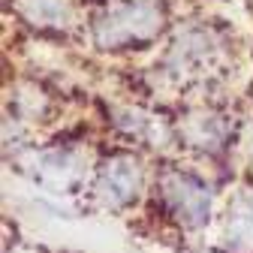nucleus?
Wrapping results in <instances>:
<instances>
[{
	"instance_id": "nucleus-1",
	"label": "nucleus",
	"mask_w": 253,
	"mask_h": 253,
	"mask_svg": "<svg viewBox=\"0 0 253 253\" xmlns=\"http://www.w3.org/2000/svg\"><path fill=\"white\" fill-rule=\"evenodd\" d=\"M163 6L157 0H112L90 21V40L103 51L136 48L160 37Z\"/></svg>"
},
{
	"instance_id": "nucleus-2",
	"label": "nucleus",
	"mask_w": 253,
	"mask_h": 253,
	"mask_svg": "<svg viewBox=\"0 0 253 253\" xmlns=\"http://www.w3.org/2000/svg\"><path fill=\"white\" fill-rule=\"evenodd\" d=\"M160 199L166 211L187 229H199L211 217V190L190 172L181 169H166L157 181Z\"/></svg>"
},
{
	"instance_id": "nucleus-3",
	"label": "nucleus",
	"mask_w": 253,
	"mask_h": 253,
	"mask_svg": "<svg viewBox=\"0 0 253 253\" xmlns=\"http://www.w3.org/2000/svg\"><path fill=\"white\" fill-rule=\"evenodd\" d=\"M139 187H142V172L139 163L126 154L109 157V160L100 166L97 172V199L106 208H124L130 205L139 196Z\"/></svg>"
},
{
	"instance_id": "nucleus-4",
	"label": "nucleus",
	"mask_w": 253,
	"mask_h": 253,
	"mask_svg": "<svg viewBox=\"0 0 253 253\" xmlns=\"http://www.w3.org/2000/svg\"><path fill=\"white\" fill-rule=\"evenodd\" d=\"M15 12L24 24L40 30H63L76 21L73 0H15Z\"/></svg>"
},
{
	"instance_id": "nucleus-5",
	"label": "nucleus",
	"mask_w": 253,
	"mask_h": 253,
	"mask_svg": "<svg viewBox=\"0 0 253 253\" xmlns=\"http://www.w3.org/2000/svg\"><path fill=\"white\" fill-rule=\"evenodd\" d=\"M226 244L232 250H253V190L238 193L226 214Z\"/></svg>"
},
{
	"instance_id": "nucleus-6",
	"label": "nucleus",
	"mask_w": 253,
	"mask_h": 253,
	"mask_svg": "<svg viewBox=\"0 0 253 253\" xmlns=\"http://www.w3.org/2000/svg\"><path fill=\"white\" fill-rule=\"evenodd\" d=\"M79 160L76 154L70 151H48L37 160V178L45 184V187H54V190H70L76 181H79Z\"/></svg>"
}]
</instances>
